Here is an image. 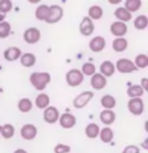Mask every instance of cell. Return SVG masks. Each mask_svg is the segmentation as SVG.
Segmentation results:
<instances>
[{"label":"cell","instance_id":"d6986e66","mask_svg":"<svg viewBox=\"0 0 148 153\" xmlns=\"http://www.w3.org/2000/svg\"><path fill=\"white\" fill-rule=\"evenodd\" d=\"M20 62L24 68H31L36 62V57H35V55L29 53V52L24 53V55H21V57H20Z\"/></svg>","mask_w":148,"mask_h":153},{"label":"cell","instance_id":"603a6c76","mask_svg":"<svg viewBox=\"0 0 148 153\" xmlns=\"http://www.w3.org/2000/svg\"><path fill=\"white\" fill-rule=\"evenodd\" d=\"M100 104H101V106H103L104 109L112 110L116 106L117 101H116L115 96H112V95H104V96L101 97V100H100Z\"/></svg>","mask_w":148,"mask_h":153},{"label":"cell","instance_id":"8d00e7d4","mask_svg":"<svg viewBox=\"0 0 148 153\" xmlns=\"http://www.w3.org/2000/svg\"><path fill=\"white\" fill-rule=\"evenodd\" d=\"M122 153H140V149L136 145H127L122 151Z\"/></svg>","mask_w":148,"mask_h":153},{"label":"cell","instance_id":"5bb4252c","mask_svg":"<svg viewBox=\"0 0 148 153\" xmlns=\"http://www.w3.org/2000/svg\"><path fill=\"white\" fill-rule=\"evenodd\" d=\"M91 87L96 91L103 90L105 86H107V78L103 76L100 73H95V74L91 76Z\"/></svg>","mask_w":148,"mask_h":153},{"label":"cell","instance_id":"ffe728a7","mask_svg":"<svg viewBox=\"0 0 148 153\" xmlns=\"http://www.w3.org/2000/svg\"><path fill=\"white\" fill-rule=\"evenodd\" d=\"M91 21H99L103 17V8L100 5H91L89 8V16Z\"/></svg>","mask_w":148,"mask_h":153},{"label":"cell","instance_id":"9c48e42d","mask_svg":"<svg viewBox=\"0 0 148 153\" xmlns=\"http://www.w3.org/2000/svg\"><path fill=\"white\" fill-rule=\"evenodd\" d=\"M21 137L25 140H33L36 137V134H38V128L35 127L34 125L31 123H26L21 127Z\"/></svg>","mask_w":148,"mask_h":153},{"label":"cell","instance_id":"e0dca14e","mask_svg":"<svg viewBox=\"0 0 148 153\" xmlns=\"http://www.w3.org/2000/svg\"><path fill=\"white\" fill-rule=\"evenodd\" d=\"M115 17L120 22H123V24H127L129 21H131L132 18V14L130 12H127L126 9L123 8V7H121V8H117L115 10Z\"/></svg>","mask_w":148,"mask_h":153},{"label":"cell","instance_id":"52a82bcc","mask_svg":"<svg viewBox=\"0 0 148 153\" xmlns=\"http://www.w3.org/2000/svg\"><path fill=\"white\" fill-rule=\"evenodd\" d=\"M59 118H60V112L57 108H55V106H48V108L44 109V113H43L44 122H47L49 125H54L59 121Z\"/></svg>","mask_w":148,"mask_h":153},{"label":"cell","instance_id":"d6a6232c","mask_svg":"<svg viewBox=\"0 0 148 153\" xmlns=\"http://www.w3.org/2000/svg\"><path fill=\"white\" fill-rule=\"evenodd\" d=\"M12 33V27H10V24L7 21L0 22V39H5L8 38Z\"/></svg>","mask_w":148,"mask_h":153},{"label":"cell","instance_id":"4fadbf2b","mask_svg":"<svg viewBox=\"0 0 148 153\" xmlns=\"http://www.w3.org/2000/svg\"><path fill=\"white\" fill-rule=\"evenodd\" d=\"M105 45H107V42H105V39L103 36H100V35H97V36H94L92 39L90 40V43H89V47L90 49L92 52H101L103 49L105 48Z\"/></svg>","mask_w":148,"mask_h":153},{"label":"cell","instance_id":"f35d334b","mask_svg":"<svg viewBox=\"0 0 148 153\" xmlns=\"http://www.w3.org/2000/svg\"><path fill=\"white\" fill-rule=\"evenodd\" d=\"M5 16H7V14H4L1 10H0V22H3V21L5 20Z\"/></svg>","mask_w":148,"mask_h":153},{"label":"cell","instance_id":"f1b7e54d","mask_svg":"<svg viewBox=\"0 0 148 153\" xmlns=\"http://www.w3.org/2000/svg\"><path fill=\"white\" fill-rule=\"evenodd\" d=\"M13 135H14V127L10 123L0 126V136H3L4 139H10Z\"/></svg>","mask_w":148,"mask_h":153},{"label":"cell","instance_id":"74e56055","mask_svg":"<svg viewBox=\"0 0 148 153\" xmlns=\"http://www.w3.org/2000/svg\"><path fill=\"white\" fill-rule=\"evenodd\" d=\"M140 87H142V90L146 92V91H148V78H142L140 79Z\"/></svg>","mask_w":148,"mask_h":153},{"label":"cell","instance_id":"6da1fadb","mask_svg":"<svg viewBox=\"0 0 148 153\" xmlns=\"http://www.w3.org/2000/svg\"><path fill=\"white\" fill-rule=\"evenodd\" d=\"M49 82H51V74H49V73L36 71L30 75V83H31V86L38 91H43L45 87L48 86Z\"/></svg>","mask_w":148,"mask_h":153},{"label":"cell","instance_id":"d590c367","mask_svg":"<svg viewBox=\"0 0 148 153\" xmlns=\"http://www.w3.org/2000/svg\"><path fill=\"white\" fill-rule=\"evenodd\" d=\"M55 153H69L70 152V147L66 144H57L54 149Z\"/></svg>","mask_w":148,"mask_h":153},{"label":"cell","instance_id":"f546056e","mask_svg":"<svg viewBox=\"0 0 148 153\" xmlns=\"http://www.w3.org/2000/svg\"><path fill=\"white\" fill-rule=\"evenodd\" d=\"M140 7H142V0H126L125 1V7L123 8L127 10V12H135V10H138Z\"/></svg>","mask_w":148,"mask_h":153},{"label":"cell","instance_id":"9a60e30c","mask_svg":"<svg viewBox=\"0 0 148 153\" xmlns=\"http://www.w3.org/2000/svg\"><path fill=\"white\" fill-rule=\"evenodd\" d=\"M22 55L21 49L18 47H8L4 51V59L9 62H13V61H17L20 60V57Z\"/></svg>","mask_w":148,"mask_h":153},{"label":"cell","instance_id":"30bf717a","mask_svg":"<svg viewBox=\"0 0 148 153\" xmlns=\"http://www.w3.org/2000/svg\"><path fill=\"white\" fill-rule=\"evenodd\" d=\"M59 122L62 128H73L75 123H77V118L71 113H64V114H60Z\"/></svg>","mask_w":148,"mask_h":153},{"label":"cell","instance_id":"e575fe53","mask_svg":"<svg viewBox=\"0 0 148 153\" xmlns=\"http://www.w3.org/2000/svg\"><path fill=\"white\" fill-rule=\"evenodd\" d=\"M13 3L10 0H0V10H1L4 14H7L8 12L12 10Z\"/></svg>","mask_w":148,"mask_h":153},{"label":"cell","instance_id":"836d02e7","mask_svg":"<svg viewBox=\"0 0 148 153\" xmlns=\"http://www.w3.org/2000/svg\"><path fill=\"white\" fill-rule=\"evenodd\" d=\"M96 71V66L92 64V62H85L82 65V69H81V73L85 75H89V76H92Z\"/></svg>","mask_w":148,"mask_h":153},{"label":"cell","instance_id":"8992f818","mask_svg":"<svg viewBox=\"0 0 148 153\" xmlns=\"http://www.w3.org/2000/svg\"><path fill=\"white\" fill-rule=\"evenodd\" d=\"M127 109L129 112L134 116H140L144 112V102L142 100V97L138 99H130L127 101Z\"/></svg>","mask_w":148,"mask_h":153},{"label":"cell","instance_id":"ac0fdd59","mask_svg":"<svg viewBox=\"0 0 148 153\" xmlns=\"http://www.w3.org/2000/svg\"><path fill=\"white\" fill-rule=\"evenodd\" d=\"M99 137L103 143H111L115 137V132L113 130L109 127V126H105L104 128H100V132H99Z\"/></svg>","mask_w":148,"mask_h":153},{"label":"cell","instance_id":"4316f807","mask_svg":"<svg viewBox=\"0 0 148 153\" xmlns=\"http://www.w3.org/2000/svg\"><path fill=\"white\" fill-rule=\"evenodd\" d=\"M126 94H127V96L130 97V99H138V97H142L143 96L144 91L142 90V87H140L139 85H132V86H130L127 88Z\"/></svg>","mask_w":148,"mask_h":153},{"label":"cell","instance_id":"277c9868","mask_svg":"<svg viewBox=\"0 0 148 153\" xmlns=\"http://www.w3.org/2000/svg\"><path fill=\"white\" fill-rule=\"evenodd\" d=\"M94 97V94L91 92V91H83V92H81L78 95V96L74 97L73 100V106L75 109H82L85 108V106L89 104V102L92 100Z\"/></svg>","mask_w":148,"mask_h":153},{"label":"cell","instance_id":"7a4b0ae2","mask_svg":"<svg viewBox=\"0 0 148 153\" xmlns=\"http://www.w3.org/2000/svg\"><path fill=\"white\" fill-rule=\"evenodd\" d=\"M115 69H117V71L122 73V74H130V73H134V71L138 70V69L135 68L134 62L129 59L117 60V62L115 64Z\"/></svg>","mask_w":148,"mask_h":153},{"label":"cell","instance_id":"1f68e13d","mask_svg":"<svg viewBox=\"0 0 148 153\" xmlns=\"http://www.w3.org/2000/svg\"><path fill=\"white\" fill-rule=\"evenodd\" d=\"M134 65L136 69H146L148 66V56L144 55V53H140L135 57Z\"/></svg>","mask_w":148,"mask_h":153},{"label":"cell","instance_id":"d4e9b609","mask_svg":"<svg viewBox=\"0 0 148 153\" xmlns=\"http://www.w3.org/2000/svg\"><path fill=\"white\" fill-rule=\"evenodd\" d=\"M99 132H100V127L96 123H90L86 126L85 128V134L89 139H95V137L99 136Z\"/></svg>","mask_w":148,"mask_h":153},{"label":"cell","instance_id":"cb8c5ba5","mask_svg":"<svg viewBox=\"0 0 148 153\" xmlns=\"http://www.w3.org/2000/svg\"><path fill=\"white\" fill-rule=\"evenodd\" d=\"M35 105L38 109H45L49 106V96L47 94H39L35 97Z\"/></svg>","mask_w":148,"mask_h":153},{"label":"cell","instance_id":"ab89813d","mask_svg":"<svg viewBox=\"0 0 148 153\" xmlns=\"http://www.w3.org/2000/svg\"><path fill=\"white\" fill-rule=\"evenodd\" d=\"M13 153H28L25 151V149H22V148H20V149H16V151H14Z\"/></svg>","mask_w":148,"mask_h":153},{"label":"cell","instance_id":"ba28073f","mask_svg":"<svg viewBox=\"0 0 148 153\" xmlns=\"http://www.w3.org/2000/svg\"><path fill=\"white\" fill-rule=\"evenodd\" d=\"M40 31L36 27H29L24 31V40L29 44H35L40 40Z\"/></svg>","mask_w":148,"mask_h":153},{"label":"cell","instance_id":"7c38bea8","mask_svg":"<svg viewBox=\"0 0 148 153\" xmlns=\"http://www.w3.org/2000/svg\"><path fill=\"white\" fill-rule=\"evenodd\" d=\"M111 33L116 38H123L127 34V24H123L120 21L113 22L111 25Z\"/></svg>","mask_w":148,"mask_h":153},{"label":"cell","instance_id":"2e32d148","mask_svg":"<svg viewBox=\"0 0 148 153\" xmlns=\"http://www.w3.org/2000/svg\"><path fill=\"white\" fill-rule=\"evenodd\" d=\"M116 69H115V64L112 62V61H104V62H101L100 65V74L105 76V78H109V76H112L115 74Z\"/></svg>","mask_w":148,"mask_h":153},{"label":"cell","instance_id":"83f0119b","mask_svg":"<svg viewBox=\"0 0 148 153\" xmlns=\"http://www.w3.org/2000/svg\"><path fill=\"white\" fill-rule=\"evenodd\" d=\"M17 108H18V110H20L21 113H29L30 110L33 109V101L30 100L29 97H24V99H21V100L18 101Z\"/></svg>","mask_w":148,"mask_h":153},{"label":"cell","instance_id":"5b68a950","mask_svg":"<svg viewBox=\"0 0 148 153\" xmlns=\"http://www.w3.org/2000/svg\"><path fill=\"white\" fill-rule=\"evenodd\" d=\"M64 16V10L60 5L54 4V5H49V12H48V17L45 22L47 24H57V22L61 20Z\"/></svg>","mask_w":148,"mask_h":153},{"label":"cell","instance_id":"484cf974","mask_svg":"<svg viewBox=\"0 0 148 153\" xmlns=\"http://www.w3.org/2000/svg\"><path fill=\"white\" fill-rule=\"evenodd\" d=\"M48 12H49V5L40 4L35 10V18L39 21H45L48 17Z\"/></svg>","mask_w":148,"mask_h":153},{"label":"cell","instance_id":"7402d4cb","mask_svg":"<svg viewBox=\"0 0 148 153\" xmlns=\"http://www.w3.org/2000/svg\"><path fill=\"white\" fill-rule=\"evenodd\" d=\"M127 45L129 43L125 38H116L112 43V48L115 52H123L127 49Z\"/></svg>","mask_w":148,"mask_h":153},{"label":"cell","instance_id":"4dcf8cb0","mask_svg":"<svg viewBox=\"0 0 148 153\" xmlns=\"http://www.w3.org/2000/svg\"><path fill=\"white\" fill-rule=\"evenodd\" d=\"M148 26V17L144 14H140L134 20V27L136 30H144Z\"/></svg>","mask_w":148,"mask_h":153},{"label":"cell","instance_id":"8fae6325","mask_svg":"<svg viewBox=\"0 0 148 153\" xmlns=\"http://www.w3.org/2000/svg\"><path fill=\"white\" fill-rule=\"evenodd\" d=\"M95 30V25H94V21H91L89 17H83L81 24H79V31L83 36H90L91 34L94 33Z\"/></svg>","mask_w":148,"mask_h":153},{"label":"cell","instance_id":"44dd1931","mask_svg":"<svg viewBox=\"0 0 148 153\" xmlns=\"http://www.w3.org/2000/svg\"><path fill=\"white\" fill-rule=\"evenodd\" d=\"M100 121H101V123H104V125H112L113 122L116 121V113L113 112V110H107V109H104L103 112L100 113Z\"/></svg>","mask_w":148,"mask_h":153},{"label":"cell","instance_id":"3957f363","mask_svg":"<svg viewBox=\"0 0 148 153\" xmlns=\"http://www.w3.org/2000/svg\"><path fill=\"white\" fill-rule=\"evenodd\" d=\"M83 78L85 76H83L81 70H78V69H70L66 73V83L70 87H78L79 85H82Z\"/></svg>","mask_w":148,"mask_h":153}]
</instances>
